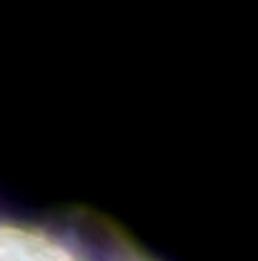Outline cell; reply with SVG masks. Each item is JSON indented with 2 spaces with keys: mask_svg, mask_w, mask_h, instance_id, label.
Here are the masks:
<instances>
[{
  "mask_svg": "<svg viewBox=\"0 0 258 261\" xmlns=\"http://www.w3.org/2000/svg\"><path fill=\"white\" fill-rule=\"evenodd\" d=\"M0 261H151L128 236L96 214L45 224L0 221Z\"/></svg>",
  "mask_w": 258,
  "mask_h": 261,
  "instance_id": "cell-1",
  "label": "cell"
}]
</instances>
